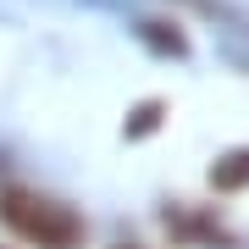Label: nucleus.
<instances>
[{"mask_svg":"<svg viewBox=\"0 0 249 249\" xmlns=\"http://www.w3.org/2000/svg\"><path fill=\"white\" fill-rule=\"evenodd\" d=\"M0 222L39 249H78L83 244V216L61 199L39 194V188H22V183L0 188Z\"/></svg>","mask_w":249,"mask_h":249,"instance_id":"obj_1","label":"nucleus"},{"mask_svg":"<svg viewBox=\"0 0 249 249\" xmlns=\"http://www.w3.org/2000/svg\"><path fill=\"white\" fill-rule=\"evenodd\" d=\"M160 116H166V106H160V100H150V106H139L133 116H127V139H139L144 127H160Z\"/></svg>","mask_w":249,"mask_h":249,"instance_id":"obj_3","label":"nucleus"},{"mask_svg":"<svg viewBox=\"0 0 249 249\" xmlns=\"http://www.w3.org/2000/svg\"><path fill=\"white\" fill-rule=\"evenodd\" d=\"M211 188H216V194H238V188H249V144L211 160Z\"/></svg>","mask_w":249,"mask_h":249,"instance_id":"obj_2","label":"nucleus"}]
</instances>
